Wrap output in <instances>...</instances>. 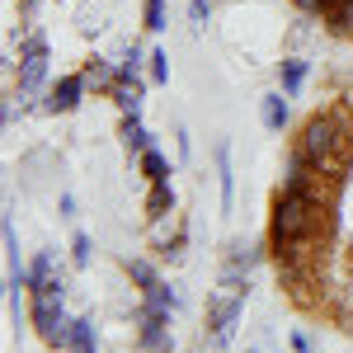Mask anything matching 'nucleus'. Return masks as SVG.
<instances>
[{"instance_id":"a878e982","label":"nucleus","mask_w":353,"mask_h":353,"mask_svg":"<svg viewBox=\"0 0 353 353\" xmlns=\"http://www.w3.org/2000/svg\"><path fill=\"white\" fill-rule=\"evenodd\" d=\"M156 250H161L165 259H170V264H174V259H179V254H184V236H170V241H161V245H156Z\"/></svg>"},{"instance_id":"2eb2a0df","label":"nucleus","mask_w":353,"mask_h":353,"mask_svg":"<svg viewBox=\"0 0 353 353\" xmlns=\"http://www.w3.org/2000/svg\"><path fill=\"white\" fill-rule=\"evenodd\" d=\"M94 349H99V339H94V321L76 316V321H71V353H94Z\"/></svg>"},{"instance_id":"393cba45","label":"nucleus","mask_w":353,"mask_h":353,"mask_svg":"<svg viewBox=\"0 0 353 353\" xmlns=\"http://www.w3.org/2000/svg\"><path fill=\"white\" fill-rule=\"evenodd\" d=\"M189 19H193V28H208V19H212V0H189Z\"/></svg>"},{"instance_id":"7ed1b4c3","label":"nucleus","mask_w":353,"mask_h":353,"mask_svg":"<svg viewBox=\"0 0 353 353\" xmlns=\"http://www.w3.org/2000/svg\"><path fill=\"white\" fill-rule=\"evenodd\" d=\"M170 311H161V306H141L137 311V334H141V349L146 353H170Z\"/></svg>"},{"instance_id":"dca6fc26","label":"nucleus","mask_w":353,"mask_h":353,"mask_svg":"<svg viewBox=\"0 0 353 353\" xmlns=\"http://www.w3.org/2000/svg\"><path fill=\"white\" fill-rule=\"evenodd\" d=\"M137 170H141V174H146L151 184H161V179H170V161H165V156H161V151H156V146L137 156Z\"/></svg>"},{"instance_id":"5701e85b","label":"nucleus","mask_w":353,"mask_h":353,"mask_svg":"<svg viewBox=\"0 0 353 353\" xmlns=\"http://www.w3.org/2000/svg\"><path fill=\"white\" fill-rule=\"evenodd\" d=\"M141 24L151 28V33H161L165 28V0H141Z\"/></svg>"},{"instance_id":"c85d7f7f","label":"nucleus","mask_w":353,"mask_h":353,"mask_svg":"<svg viewBox=\"0 0 353 353\" xmlns=\"http://www.w3.org/2000/svg\"><path fill=\"white\" fill-rule=\"evenodd\" d=\"M57 208H61V217H76V193H61Z\"/></svg>"},{"instance_id":"9d476101","label":"nucleus","mask_w":353,"mask_h":353,"mask_svg":"<svg viewBox=\"0 0 353 353\" xmlns=\"http://www.w3.org/2000/svg\"><path fill=\"white\" fill-rule=\"evenodd\" d=\"M306 71H311L306 57H283V61H278V85H283V94H297L301 85H306Z\"/></svg>"},{"instance_id":"20e7f679","label":"nucleus","mask_w":353,"mask_h":353,"mask_svg":"<svg viewBox=\"0 0 353 353\" xmlns=\"http://www.w3.org/2000/svg\"><path fill=\"white\" fill-rule=\"evenodd\" d=\"M85 76L76 71V76H61V81H52L48 85V99H43V109L48 113H76L81 109V99H85Z\"/></svg>"},{"instance_id":"6e6552de","label":"nucleus","mask_w":353,"mask_h":353,"mask_svg":"<svg viewBox=\"0 0 353 353\" xmlns=\"http://www.w3.org/2000/svg\"><path fill=\"white\" fill-rule=\"evenodd\" d=\"M212 161H217V184H221V212H231L236 208V170H231V146L226 141H217Z\"/></svg>"},{"instance_id":"f257e3e1","label":"nucleus","mask_w":353,"mask_h":353,"mask_svg":"<svg viewBox=\"0 0 353 353\" xmlns=\"http://www.w3.org/2000/svg\"><path fill=\"white\" fill-rule=\"evenodd\" d=\"M297 151L316 165L325 179L344 184V179H349V165H353V128L344 123V113H311V118L301 123Z\"/></svg>"},{"instance_id":"4be33fe9","label":"nucleus","mask_w":353,"mask_h":353,"mask_svg":"<svg viewBox=\"0 0 353 353\" xmlns=\"http://www.w3.org/2000/svg\"><path fill=\"white\" fill-rule=\"evenodd\" d=\"M71 259H76V269H90V259H94V241H90L85 231L71 236Z\"/></svg>"},{"instance_id":"6ab92c4d","label":"nucleus","mask_w":353,"mask_h":353,"mask_svg":"<svg viewBox=\"0 0 353 353\" xmlns=\"http://www.w3.org/2000/svg\"><path fill=\"white\" fill-rule=\"evenodd\" d=\"M146 81H151V85H165V81H170V52L151 48V57H146Z\"/></svg>"},{"instance_id":"f3484780","label":"nucleus","mask_w":353,"mask_h":353,"mask_svg":"<svg viewBox=\"0 0 353 353\" xmlns=\"http://www.w3.org/2000/svg\"><path fill=\"white\" fill-rule=\"evenodd\" d=\"M221 292L245 297V292H250V269H241V264H226V269H221Z\"/></svg>"},{"instance_id":"f8f14e48","label":"nucleus","mask_w":353,"mask_h":353,"mask_svg":"<svg viewBox=\"0 0 353 353\" xmlns=\"http://www.w3.org/2000/svg\"><path fill=\"white\" fill-rule=\"evenodd\" d=\"M170 212H174V189H170V179H161L146 193V221H165Z\"/></svg>"},{"instance_id":"4468645a","label":"nucleus","mask_w":353,"mask_h":353,"mask_svg":"<svg viewBox=\"0 0 353 353\" xmlns=\"http://www.w3.org/2000/svg\"><path fill=\"white\" fill-rule=\"evenodd\" d=\"M259 259H264L259 241H231V250H226V264H241V269H254Z\"/></svg>"},{"instance_id":"bb28decb","label":"nucleus","mask_w":353,"mask_h":353,"mask_svg":"<svg viewBox=\"0 0 353 353\" xmlns=\"http://www.w3.org/2000/svg\"><path fill=\"white\" fill-rule=\"evenodd\" d=\"M292 5H297L301 14H321V19H325V10H330V0H292Z\"/></svg>"},{"instance_id":"0eeeda50","label":"nucleus","mask_w":353,"mask_h":353,"mask_svg":"<svg viewBox=\"0 0 353 353\" xmlns=\"http://www.w3.org/2000/svg\"><path fill=\"white\" fill-rule=\"evenodd\" d=\"M48 85V57H19V99H33Z\"/></svg>"},{"instance_id":"c756f323","label":"nucleus","mask_w":353,"mask_h":353,"mask_svg":"<svg viewBox=\"0 0 353 353\" xmlns=\"http://www.w3.org/2000/svg\"><path fill=\"white\" fill-rule=\"evenodd\" d=\"M81 28H85V33H99V14H90V10H85V14H81Z\"/></svg>"},{"instance_id":"2f4dec72","label":"nucleus","mask_w":353,"mask_h":353,"mask_svg":"<svg viewBox=\"0 0 353 353\" xmlns=\"http://www.w3.org/2000/svg\"><path fill=\"white\" fill-rule=\"evenodd\" d=\"M245 353H264V349H245Z\"/></svg>"},{"instance_id":"39448f33","label":"nucleus","mask_w":353,"mask_h":353,"mask_svg":"<svg viewBox=\"0 0 353 353\" xmlns=\"http://www.w3.org/2000/svg\"><path fill=\"white\" fill-rule=\"evenodd\" d=\"M109 94H113V104H118L123 113H141V104H146V85H141V76H128V71L118 76V85H113Z\"/></svg>"},{"instance_id":"412c9836","label":"nucleus","mask_w":353,"mask_h":353,"mask_svg":"<svg viewBox=\"0 0 353 353\" xmlns=\"http://www.w3.org/2000/svg\"><path fill=\"white\" fill-rule=\"evenodd\" d=\"M128 278H132L141 292H146L151 283H161V278H156V264H151V259H128Z\"/></svg>"},{"instance_id":"aec40b11","label":"nucleus","mask_w":353,"mask_h":353,"mask_svg":"<svg viewBox=\"0 0 353 353\" xmlns=\"http://www.w3.org/2000/svg\"><path fill=\"white\" fill-rule=\"evenodd\" d=\"M52 278H57V269H52V254L43 250V254H38V259L28 264V288H43V283H52Z\"/></svg>"},{"instance_id":"cd10ccee","label":"nucleus","mask_w":353,"mask_h":353,"mask_svg":"<svg viewBox=\"0 0 353 353\" xmlns=\"http://www.w3.org/2000/svg\"><path fill=\"white\" fill-rule=\"evenodd\" d=\"M292 349H297V353H316V339H311V334H301V330H297V334H292Z\"/></svg>"},{"instance_id":"f03ea898","label":"nucleus","mask_w":353,"mask_h":353,"mask_svg":"<svg viewBox=\"0 0 353 353\" xmlns=\"http://www.w3.org/2000/svg\"><path fill=\"white\" fill-rule=\"evenodd\" d=\"M245 316V297H212V306H208V325H212V344L217 349H226L231 339H236V321Z\"/></svg>"},{"instance_id":"ddd939ff","label":"nucleus","mask_w":353,"mask_h":353,"mask_svg":"<svg viewBox=\"0 0 353 353\" xmlns=\"http://www.w3.org/2000/svg\"><path fill=\"white\" fill-rule=\"evenodd\" d=\"M325 28H330V33H339V38H353V0H330Z\"/></svg>"},{"instance_id":"b1692460","label":"nucleus","mask_w":353,"mask_h":353,"mask_svg":"<svg viewBox=\"0 0 353 353\" xmlns=\"http://www.w3.org/2000/svg\"><path fill=\"white\" fill-rule=\"evenodd\" d=\"M19 57H48V33L28 28L24 38H19Z\"/></svg>"},{"instance_id":"7c9ffc66","label":"nucleus","mask_w":353,"mask_h":353,"mask_svg":"<svg viewBox=\"0 0 353 353\" xmlns=\"http://www.w3.org/2000/svg\"><path fill=\"white\" fill-rule=\"evenodd\" d=\"M38 5L43 0H19V14H38Z\"/></svg>"},{"instance_id":"423d86ee","label":"nucleus","mask_w":353,"mask_h":353,"mask_svg":"<svg viewBox=\"0 0 353 353\" xmlns=\"http://www.w3.org/2000/svg\"><path fill=\"white\" fill-rule=\"evenodd\" d=\"M81 76H85V85H90V90H113V85H118V76H123V61H109V57H90Z\"/></svg>"},{"instance_id":"1a4fd4ad","label":"nucleus","mask_w":353,"mask_h":353,"mask_svg":"<svg viewBox=\"0 0 353 353\" xmlns=\"http://www.w3.org/2000/svg\"><path fill=\"white\" fill-rule=\"evenodd\" d=\"M118 137H123V146L132 151V156H141V151H151L156 141H151V132L141 128V113H123V128H118Z\"/></svg>"},{"instance_id":"a211bd4d","label":"nucleus","mask_w":353,"mask_h":353,"mask_svg":"<svg viewBox=\"0 0 353 353\" xmlns=\"http://www.w3.org/2000/svg\"><path fill=\"white\" fill-rule=\"evenodd\" d=\"M146 306H161V311H174V306H179V292H174L170 283H151V288H146Z\"/></svg>"},{"instance_id":"9b49d317","label":"nucleus","mask_w":353,"mask_h":353,"mask_svg":"<svg viewBox=\"0 0 353 353\" xmlns=\"http://www.w3.org/2000/svg\"><path fill=\"white\" fill-rule=\"evenodd\" d=\"M259 123L269 128V132H283L288 128V99H283V90H273L259 99Z\"/></svg>"}]
</instances>
